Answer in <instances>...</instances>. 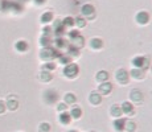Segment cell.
Listing matches in <instances>:
<instances>
[{
	"instance_id": "6da1fadb",
	"label": "cell",
	"mask_w": 152,
	"mask_h": 132,
	"mask_svg": "<svg viewBox=\"0 0 152 132\" xmlns=\"http://www.w3.org/2000/svg\"><path fill=\"white\" fill-rule=\"evenodd\" d=\"M61 54H62V52L57 50L56 48L49 46V48H42L41 49V52H40V58H41L42 61H45V62H49V61L54 60V58H58Z\"/></svg>"
},
{
	"instance_id": "7a4b0ae2",
	"label": "cell",
	"mask_w": 152,
	"mask_h": 132,
	"mask_svg": "<svg viewBox=\"0 0 152 132\" xmlns=\"http://www.w3.org/2000/svg\"><path fill=\"white\" fill-rule=\"evenodd\" d=\"M62 73L68 79H74V78L78 77V74H80V67H78L77 63L72 62V63H69V65H66L64 67Z\"/></svg>"
},
{
	"instance_id": "3957f363",
	"label": "cell",
	"mask_w": 152,
	"mask_h": 132,
	"mask_svg": "<svg viewBox=\"0 0 152 132\" xmlns=\"http://www.w3.org/2000/svg\"><path fill=\"white\" fill-rule=\"evenodd\" d=\"M131 63H132L134 69H142V70H144V71L150 67V60H148L147 57H142V55L132 58Z\"/></svg>"
},
{
	"instance_id": "277c9868",
	"label": "cell",
	"mask_w": 152,
	"mask_h": 132,
	"mask_svg": "<svg viewBox=\"0 0 152 132\" xmlns=\"http://www.w3.org/2000/svg\"><path fill=\"white\" fill-rule=\"evenodd\" d=\"M52 29H53V33L56 37H64L66 34V28L62 24V20H54Z\"/></svg>"
},
{
	"instance_id": "5b68a950",
	"label": "cell",
	"mask_w": 152,
	"mask_h": 132,
	"mask_svg": "<svg viewBox=\"0 0 152 132\" xmlns=\"http://www.w3.org/2000/svg\"><path fill=\"white\" fill-rule=\"evenodd\" d=\"M128 79H130V74H128L127 70H124V69L116 70V73H115V81L118 82L119 85H123V86H124V85H127Z\"/></svg>"
},
{
	"instance_id": "8992f818",
	"label": "cell",
	"mask_w": 152,
	"mask_h": 132,
	"mask_svg": "<svg viewBox=\"0 0 152 132\" xmlns=\"http://www.w3.org/2000/svg\"><path fill=\"white\" fill-rule=\"evenodd\" d=\"M143 98H144V95H143V93L140 91L138 89H134L130 91V102L132 104H136V103H142L143 102Z\"/></svg>"
},
{
	"instance_id": "52a82bcc",
	"label": "cell",
	"mask_w": 152,
	"mask_h": 132,
	"mask_svg": "<svg viewBox=\"0 0 152 132\" xmlns=\"http://www.w3.org/2000/svg\"><path fill=\"white\" fill-rule=\"evenodd\" d=\"M121 111H122V115H127V116H130V115H132V114H135V107H134V104L131 103L130 101H126L123 102L121 106Z\"/></svg>"
},
{
	"instance_id": "ba28073f",
	"label": "cell",
	"mask_w": 152,
	"mask_h": 132,
	"mask_svg": "<svg viewBox=\"0 0 152 132\" xmlns=\"http://www.w3.org/2000/svg\"><path fill=\"white\" fill-rule=\"evenodd\" d=\"M135 21L139 25H147L150 23V15L145 12V11H140V12L135 15Z\"/></svg>"
},
{
	"instance_id": "9c48e42d",
	"label": "cell",
	"mask_w": 152,
	"mask_h": 132,
	"mask_svg": "<svg viewBox=\"0 0 152 132\" xmlns=\"http://www.w3.org/2000/svg\"><path fill=\"white\" fill-rule=\"evenodd\" d=\"M53 44H54V48L57 49V50H60V52L68 49V46H69V41L66 39H64V37H56Z\"/></svg>"
},
{
	"instance_id": "30bf717a",
	"label": "cell",
	"mask_w": 152,
	"mask_h": 132,
	"mask_svg": "<svg viewBox=\"0 0 152 132\" xmlns=\"http://www.w3.org/2000/svg\"><path fill=\"white\" fill-rule=\"evenodd\" d=\"M103 48V40L102 39H98V37H94L89 41V49L90 50H94V52H98Z\"/></svg>"
},
{
	"instance_id": "8fae6325",
	"label": "cell",
	"mask_w": 152,
	"mask_h": 132,
	"mask_svg": "<svg viewBox=\"0 0 152 132\" xmlns=\"http://www.w3.org/2000/svg\"><path fill=\"white\" fill-rule=\"evenodd\" d=\"M113 91V83L110 82H103V83H99L98 86V93L101 95H109Z\"/></svg>"
},
{
	"instance_id": "7c38bea8",
	"label": "cell",
	"mask_w": 152,
	"mask_h": 132,
	"mask_svg": "<svg viewBox=\"0 0 152 132\" xmlns=\"http://www.w3.org/2000/svg\"><path fill=\"white\" fill-rule=\"evenodd\" d=\"M81 13H82V16H85V17H93V16H94V13H95L94 5L83 4L82 7H81Z\"/></svg>"
},
{
	"instance_id": "4fadbf2b",
	"label": "cell",
	"mask_w": 152,
	"mask_h": 132,
	"mask_svg": "<svg viewBox=\"0 0 152 132\" xmlns=\"http://www.w3.org/2000/svg\"><path fill=\"white\" fill-rule=\"evenodd\" d=\"M128 74H130V77L132 79H135V81H143V79L145 78V71L142 69H132Z\"/></svg>"
},
{
	"instance_id": "5bb4252c",
	"label": "cell",
	"mask_w": 152,
	"mask_h": 132,
	"mask_svg": "<svg viewBox=\"0 0 152 132\" xmlns=\"http://www.w3.org/2000/svg\"><path fill=\"white\" fill-rule=\"evenodd\" d=\"M69 114H70V116H72V119H75V120H78L82 116V108L80 107V106H77V104H74V106H72V108H70V111H69Z\"/></svg>"
},
{
	"instance_id": "9a60e30c",
	"label": "cell",
	"mask_w": 152,
	"mask_h": 132,
	"mask_svg": "<svg viewBox=\"0 0 152 132\" xmlns=\"http://www.w3.org/2000/svg\"><path fill=\"white\" fill-rule=\"evenodd\" d=\"M75 102H77V96H75V94L73 93H66L65 95H64V103L66 106H74Z\"/></svg>"
},
{
	"instance_id": "2e32d148",
	"label": "cell",
	"mask_w": 152,
	"mask_h": 132,
	"mask_svg": "<svg viewBox=\"0 0 152 132\" xmlns=\"http://www.w3.org/2000/svg\"><path fill=\"white\" fill-rule=\"evenodd\" d=\"M44 98H45V102L46 103H54L56 101H57V93L54 91V90H46L45 91V96H44Z\"/></svg>"
},
{
	"instance_id": "e0dca14e",
	"label": "cell",
	"mask_w": 152,
	"mask_h": 132,
	"mask_svg": "<svg viewBox=\"0 0 152 132\" xmlns=\"http://www.w3.org/2000/svg\"><path fill=\"white\" fill-rule=\"evenodd\" d=\"M109 77L110 75L106 70H99L97 74H95V81H97L98 83H103V82L109 81Z\"/></svg>"
},
{
	"instance_id": "ac0fdd59",
	"label": "cell",
	"mask_w": 152,
	"mask_h": 132,
	"mask_svg": "<svg viewBox=\"0 0 152 132\" xmlns=\"http://www.w3.org/2000/svg\"><path fill=\"white\" fill-rule=\"evenodd\" d=\"M69 44L72 46H74V48H77V49H81L82 46L85 45V39H83V36H81V34H78L75 39H73L72 41H69Z\"/></svg>"
},
{
	"instance_id": "d6986e66",
	"label": "cell",
	"mask_w": 152,
	"mask_h": 132,
	"mask_svg": "<svg viewBox=\"0 0 152 132\" xmlns=\"http://www.w3.org/2000/svg\"><path fill=\"white\" fill-rule=\"evenodd\" d=\"M58 122L64 125H68L72 122V116H70L69 111H65V112H60V116H58Z\"/></svg>"
},
{
	"instance_id": "ffe728a7",
	"label": "cell",
	"mask_w": 152,
	"mask_h": 132,
	"mask_svg": "<svg viewBox=\"0 0 152 132\" xmlns=\"http://www.w3.org/2000/svg\"><path fill=\"white\" fill-rule=\"evenodd\" d=\"M124 124H126V119L124 118H118V119L114 120V123H113V125H114V128H115L116 132L124 131Z\"/></svg>"
},
{
	"instance_id": "44dd1931",
	"label": "cell",
	"mask_w": 152,
	"mask_h": 132,
	"mask_svg": "<svg viewBox=\"0 0 152 132\" xmlns=\"http://www.w3.org/2000/svg\"><path fill=\"white\" fill-rule=\"evenodd\" d=\"M40 21H41L44 25H46V24H49V23L54 21V15H53V12L48 11V12L42 13V15H41V19H40Z\"/></svg>"
},
{
	"instance_id": "7402d4cb",
	"label": "cell",
	"mask_w": 152,
	"mask_h": 132,
	"mask_svg": "<svg viewBox=\"0 0 152 132\" xmlns=\"http://www.w3.org/2000/svg\"><path fill=\"white\" fill-rule=\"evenodd\" d=\"M101 101H102V95H101V94H99L98 91L90 94V96H89V102H90L91 104L98 106L99 103H101Z\"/></svg>"
},
{
	"instance_id": "603a6c76",
	"label": "cell",
	"mask_w": 152,
	"mask_h": 132,
	"mask_svg": "<svg viewBox=\"0 0 152 132\" xmlns=\"http://www.w3.org/2000/svg\"><path fill=\"white\" fill-rule=\"evenodd\" d=\"M66 54H68L70 58H78V57H80V49L74 48V46H72L69 44L68 49H66Z\"/></svg>"
},
{
	"instance_id": "cb8c5ba5",
	"label": "cell",
	"mask_w": 152,
	"mask_h": 132,
	"mask_svg": "<svg viewBox=\"0 0 152 132\" xmlns=\"http://www.w3.org/2000/svg\"><path fill=\"white\" fill-rule=\"evenodd\" d=\"M110 112H111V116H113V118H115V119L122 118V111H121V107H119L118 104H114L113 107H111Z\"/></svg>"
},
{
	"instance_id": "d4e9b609",
	"label": "cell",
	"mask_w": 152,
	"mask_h": 132,
	"mask_svg": "<svg viewBox=\"0 0 152 132\" xmlns=\"http://www.w3.org/2000/svg\"><path fill=\"white\" fill-rule=\"evenodd\" d=\"M58 60V62L61 63V65H64V66H66V65H69V63H72V58L69 57L66 53H62V54L60 55V57L57 58Z\"/></svg>"
},
{
	"instance_id": "484cf974",
	"label": "cell",
	"mask_w": 152,
	"mask_h": 132,
	"mask_svg": "<svg viewBox=\"0 0 152 132\" xmlns=\"http://www.w3.org/2000/svg\"><path fill=\"white\" fill-rule=\"evenodd\" d=\"M15 48H16L17 52L23 53V52L28 50V44H27V41H17L16 45H15Z\"/></svg>"
},
{
	"instance_id": "4316f807",
	"label": "cell",
	"mask_w": 152,
	"mask_h": 132,
	"mask_svg": "<svg viewBox=\"0 0 152 132\" xmlns=\"http://www.w3.org/2000/svg\"><path fill=\"white\" fill-rule=\"evenodd\" d=\"M86 19L85 17H81V16H78V17H75L74 19V25L77 26V28H85L86 26Z\"/></svg>"
},
{
	"instance_id": "83f0119b",
	"label": "cell",
	"mask_w": 152,
	"mask_h": 132,
	"mask_svg": "<svg viewBox=\"0 0 152 132\" xmlns=\"http://www.w3.org/2000/svg\"><path fill=\"white\" fill-rule=\"evenodd\" d=\"M56 67H57V65H56L53 61H49V62H45L42 65V70H44V71H49V73H50V71H53Z\"/></svg>"
},
{
	"instance_id": "f1b7e54d",
	"label": "cell",
	"mask_w": 152,
	"mask_h": 132,
	"mask_svg": "<svg viewBox=\"0 0 152 132\" xmlns=\"http://www.w3.org/2000/svg\"><path fill=\"white\" fill-rule=\"evenodd\" d=\"M62 24L66 29L68 28H72L74 26V17H70V16H66L65 19H62Z\"/></svg>"
},
{
	"instance_id": "f546056e",
	"label": "cell",
	"mask_w": 152,
	"mask_h": 132,
	"mask_svg": "<svg viewBox=\"0 0 152 132\" xmlns=\"http://www.w3.org/2000/svg\"><path fill=\"white\" fill-rule=\"evenodd\" d=\"M5 106H7V108H10L11 111H13V110H16V108L19 107V102H17L16 99L10 98V99H8V102L5 103Z\"/></svg>"
},
{
	"instance_id": "4dcf8cb0",
	"label": "cell",
	"mask_w": 152,
	"mask_h": 132,
	"mask_svg": "<svg viewBox=\"0 0 152 132\" xmlns=\"http://www.w3.org/2000/svg\"><path fill=\"white\" fill-rule=\"evenodd\" d=\"M136 130V124L132 122V120H127L126 119V124H124V131L128 132H134Z\"/></svg>"
},
{
	"instance_id": "1f68e13d",
	"label": "cell",
	"mask_w": 152,
	"mask_h": 132,
	"mask_svg": "<svg viewBox=\"0 0 152 132\" xmlns=\"http://www.w3.org/2000/svg\"><path fill=\"white\" fill-rule=\"evenodd\" d=\"M52 42H53V41L50 40V37L41 36V39H40V45H41L42 48H49V46L52 45Z\"/></svg>"
},
{
	"instance_id": "d6a6232c",
	"label": "cell",
	"mask_w": 152,
	"mask_h": 132,
	"mask_svg": "<svg viewBox=\"0 0 152 132\" xmlns=\"http://www.w3.org/2000/svg\"><path fill=\"white\" fill-rule=\"evenodd\" d=\"M52 78H53V75H52V73H49V71H41V74H40V79L44 82H49V81H52Z\"/></svg>"
},
{
	"instance_id": "836d02e7",
	"label": "cell",
	"mask_w": 152,
	"mask_h": 132,
	"mask_svg": "<svg viewBox=\"0 0 152 132\" xmlns=\"http://www.w3.org/2000/svg\"><path fill=\"white\" fill-rule=\"evenodd\" d=\"M66 34H68V41H72L73 39H75V37L78 36V34H81L80 33V31H78V29H72V31L70 32H66Z\"/></svg>"
},
{
	"instance_id": "e575fe53",
	"label": "cell",
	"mask_w": 152,
	"mask_h": 132,
	"mask_svg": "<svg viewBox=\"0 0 152 132\" xmlns=\"http://www.w3.org/2000/svg\"><path fill=\"white\" fill-rule=\"evenodd\" d=\"M53 33V29H52V26H44V29H42V36L44 37H50V34Z\"/></svg>"
},
{
	"instance_id": "d590c367",
	"label": "cell",
	"mask_w": 152,
	"mask_h": 132,
	"mask_svg": "<svg viewBox=\"0 0 152 132\" xmlns=\"http://www.w3.org/2000/svg\"><path fill=\"white\" fill-rule=\"evenodd\" d=\"M39 130H40V132H49L50 131V124H49V123H41Z\"/></svg>"
},
{
	"instance_id": "8d00e7d4",
	"label": "cell",
	"mask_w": 152,
	"mask_h": 132,
	"mask_svg": "<svg viewBox=\"0 0 152 132\" xmlns=\"http://www.w3.org/2000/svg\"><path fill=\"white\" fill-rule=\"evenodd\" d=\"M68 107L69 106H66L65 103H58L57 104V111L58 112H65V111H68Z\"/></svg>"
},
{
	"instance_id": "74e56055",
	"label": "cell",
	"mask_w": 152,
	"mask_h": 132,
	"mask_svg": "<svg viewBox=\"0 0 152 132\" xmlns=\"http://www.w3.org/2000/svg\"><path fill=\"white\" fill-rule=\"evenodd\" d=\"M5 108H7V106H5V102L0 101V114H3L5 111Z\"/></svg>"
},
{
	"instance_id": "f35d334b",
	"label": "cell",
	"mask_w": 152,
	"mask_h": 132,
	"mask_svg": "<svg viewBox=\"0 0 152 132\" xmlns=\"http://www.w3.org/2000/svg\"><path fill=\"white\" fill-rule=\"evenodd\" d=\"M33 1H34V4H37V5H42L46 0H33Z\"/></svg>"
},
{
	"instance_id": "ab89813d",
	"label": "cell",
	"mask_w": 152,
	"mask_h": 132,
	"mask_svg": "<svg viewBox=\"0 0 152 132\" xmlns=\"http://www.w3.org/2000/svg\"><path fill=\"white\" fill-rule=\"evenodd\" d=\"M69 132H77V131H74V130H72V131H69Z\"/></svg>"
},
{
	"instance_id": "60d3db41",
	"label": "cell",
	"mask_w": 152,
	"mask_h": 132,
	"mask_svg": "<svg viewBox=\"0 0 152 132\" xmlns=\"http://www.w3.org/2000/svg\"><path fill=\"white\" fill-rule=\"evenodd\" d=\"M151 70H152V66H151Z\"/></svg>"
}]
</instances>
